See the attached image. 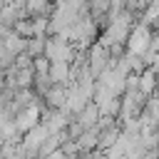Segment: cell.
<instances>
[{
    "instance_id": "cell-5",
    "label": "cell",
    "mask_w": 159,
    "mask_h": 159,
    "mask_svg": "<svg viewBox=\"0 0 159 159\" xmlns=\"http://www.w3.org/2000/svg\"><path fill=\"white\" fill-rule=\"evenodd\" d=\"M0 45H2V47H7V50H10V52H15V55L27 52V40H25V37H20L12 27H0Z\"/></svg>"
},
{
    "instance_id": "cell-10",
    "label": "cell",
    "mask_w": 159,
    "mask_h": 159,
    "mask_svg": "<svg viewBox=\"0 0 159 159\" xmlns=\"http://www.w3.org/2000/svg\"><path fill=\"white\" fill-rule=\"evenodd\" d=\"M139 92L144 97H154L159 92V75H154L152 70H147L144 75H139Z\"/></svg>"
},
{
    "instance_id": "cell-1",
    "label": "cell",
    "mask_w": 159,
    "mask_h": 159,
    "mask_svg": "<svg viewBox=\"0 0 159 159\" xmlns=\"http://www.w3.org/2000/svg\"><path fill=\"white\" fill-rule=\"evenodd\" d=\"M152 37H154V30L147 27L144 22H137V25L132 27L129 40H127V52H129V55H139V57H144V55L149 52Z\"/></svg>"
},
{
    "instance_id": "cell-13",
    "label": "cell",
    "mask_w": 159,
    "mask_h": 159,
    "mask_svg": "<svg viewBox=\"0 0 159 159\" xmlns=\"http://www.w3.org/2000/svg\"><path fill=\"white\" fill-rule=\"evenodd\" d=\"M50 67H52V62L42 55V57H37L35 62H32V70H35V75H50Z\"/></svg>"
},
{
    "instance_id": "cell-2",
    "label": "cell",
    "mask_w": 159,
    "mask_h": 159,
    "mask_svg": "<svg viewBox=\"0 0 159 159\" xmlns=\"http://www.w3.org/2000/svg\"><path fill=\"white\" fill-rule=\"evenodd\" d=\"M45 57L50 62H67L72 65L77 57V47L72 42H65L60 37H47V47H45Z\"/></svg>"
},
{
    "instance_id": "cell-6",
    "label": "cell",
    "mask_w": 159,
    "mask_h": 159,
    "mask_svg": "<svg viewBox=\"0 0 159 159\" xmlns=\"http://www.w3.org/2000/svg\"><path fill=\"white\" fill-rule=\"evenodd\" d=\"M50 80H52V84L70 87V84H72V65H67V62H52V67H50Z\"/></svg>"
},
{
    "instance_id": "cell-4",
    "label": "cell",
    "mask_w": 159,
    "mask_h": 159,
    "mask_svg": "<svg viewBox=\"0 0 159 159\" xmlns=\"http://www.w3.org/2000/svg\"><path fill=\"white\" fill-rule=\"evenodd\" d=\"M87 104H92V97H89L80 84H70V87H67V104H65V109H70V112L77 117Z\"/></svg>"
},
{
    "instance_id": "cell-9",
    "label": "cell",
    "mask_w": 159,
    "mask_h": 159,
    "mask_svg": "<svg viewBox=\"0 0 159 159\" xmlns=\"http://www.w3.org/2000/svg\"><path fill=\"white\" fill-rule=\"evenodd\" d=\"M75 119H77V122H80L84 129H94V127H97V122L102 119V109H99V107L92 102V104H87V107H84V109H82V112L75 117Z\"/></svg>"
},
{
    "instance_id": "cell-8",
    "label": "cell",
    "mask_w": 159,
    "mask_h": 159,
    "mask_svg": "<svg viewBox=\"0 0 159 159\" xmlns=\"http://www.w3.org/2000/svg\"><path fill=\"white\" fill-rule=\"evenodd\" d=\"M45 107L47 109H65V104H67V87H60V84H55L47 94H45Z\"/></svg>"
},
{
    "instance_id": "cell-15",
    "label": "cell",
    "mask_w": 159,
    "mask_h": 159,
    "mask_svg": "<svg viewBox=\"0 0 159 159\" xmlns=\"http://www.w3.org/2000/svg\"><path fill=\"white\" fill-rule=\"evenodd\" d=\"M32 57L27 55V52H22V55H17V60H15V70H32Z\"/></svg>"
},
{
    "instance_id": "cell-12",
    "label": "cell",
    "mask_w": 159,
    "mask_h": 159,
    "mask_svg": "<svg viewBox=\"0 0 159 159\" xmlns=\"http://www.w3.org/2000/svg\"><path fill=\"white\" fill-rule=\"evenodd\" d=\"M45 47H47V37H30V40H27V55H30L32 60L42 57V55H45Z\"/></svg>"
},
{
    "instance_id": "cell-16",
    "label": "cell",
    "mask_w": 159,
    "mask_h": 159,
    "mask_svg": "<svg viewBox=\"0 0 159 159\" xmlns=\"http://www.w3.org/2000/svg\"><path fill=\"white\" fill-rule=\"evenodd\" d=\"M127 92H139V75L127 77Z\"/></svg>"
},
{
    "instance_id": "cell-11",
    "label": "cell",
    "mask_w": 159,
    "mask_h": 159,
    "mask_svg": "<svg viewBox=\"0 0 159 159\" xmlns=\"http://www.w3.org/2000/svg\"><path fill=\"white\" fill-rule=\"evenodd\" d=\"M139 22H144L147 27H152L154 32L159 30V0H154V2H149L147 5V10H144V15H142V20Z\"/></svg>"
},
{
    "instance_id": "cell-7",
    "label": "cell",
    "mask_w": 159,
    "mask_h": 159,
    "mask_svg": "<svg viewBox=\"0 0 159 159\" xmlns=\"http://www.w3.org/2000/svg\"><path fill=\"white\" fill-rule=\"evenodd\" d=\"M25 10H27V17H52L55 2H47V0H27L25 2Z\"/></svg>"
},
{
    "instance_id": "cell-14",
    "label": "cell",
    "mask_w": 159,
    "mask_h": 159,
    "mask_svg": "<svg viewBox=\"0 0 159 159\" xmlns=\"http://www.w3.org/2000/svg\"><path fill=\"white\" fill-rule=\"evenodd\" d=\"M62 152H65L67 157H75V159L82 154V149H80V144H77V139H67V142L62 144Z\"/></svg>"
},
{
    "instance_id": "cell-3",
    "label": "cell",
    "mask_w": 159,
    "mask_h": 159,
    "mask_svg": "<svg viewBox=\"0 0 159 159\" xmlns=\"http://www.w3.org/2000/svg\"><path fill=\"white\" fill-rule=\"evenodd\" d=\"M87 57H89V72L94 75V80H97V77H99L104 70H109L112 55H109V50H107V47H102L99 42H94V45L89 47Z\"/></svg>"
},
{
    "instance_id": "cell-17",
    "label": "cell",
    "mask_w": 159,
    "mask_h": 159,
    "mask_svg": "<svg viewBox=\"0 0 159 159\" xmlns=\"http://www.w3.org/2000/svg\"><path fill=\"white\" fill-rule=\"evenodd\" d=\"M89 159H107V154L97 149V152H92V154H89Z\"/></svg>"
}]
</instances>
